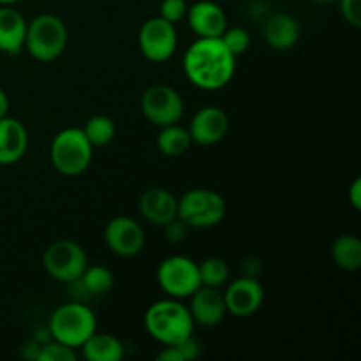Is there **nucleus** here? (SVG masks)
Listing matches in <instances>:
<instances>
[{
	"label": "nucleus",
	"mask_w": 361,
	"mask_h": 361,
	"mask_svg": "<svg viewBox=\"0 0 361 361\" xmlns=\"http://www.w3.org/2000/svg\"><path fill=\"white\" fill-rule=\"evenodd\" d=\"M236 56L219 37H197L183 55V73L201 90L224 88L235 76Z\"/></svg>",
	"instance_id": "nucleus-1"
},
{
	"label": "nucleus",
	"mask_w": 361,
	"mask_h": 361,
	"mask_svg": "<svg viewBox=\"0 0 361 361\" xmlns=\"http://www.w3.org/2000/svg\"><path fill=\"white\" fill-rule=\"evenodd\" d=\"M148 335L162 345H176L194 334V321L189 307L176 298L159 300L145 312Z\"/></svg>",
	"instance_id": "nucleus-2"
},
{
	"label": "nucleus",
	"mask_w": 361,
	"mask_h": 361,
	"mask_svg": "<svg viewBox=\"0 0 361 361\" xmlns=\"http://www.w3.org/2000/svg\"><path fill=\"white\" fill-rule=\"evenodd\" d=\"M69 32L55 14H39L27 23L25 46L28 55L37 62H53L66 51Z\"/></svg>",
	"instance_id": "nucleus-3"
},
{
	"label": "nucleus",
	"mask_w": 361,
	"mask_h": 361,
	"mask_svg": "<svg viewBox=\"0 0 361 361\" xmlns=\"http://www.w3.org/2000/svg\"><path fill=\"white\" fill-rule=\"evenodd\" d=\"M48 330L51 338L74 349H80L85 341L97 331V317L94 310L85 303H63L53 310Z\"/></svg>",
	"instance_id": "nucleus-4"
},
{
	"label": "nucleus",
	"mask_w": 361,
	"mask_h": 361,
	"mask_svg": "<svg viewBox=\"0 0 361 361\" xmlns=\"http://www.w3.org/2000/svg\"><path fill=\"white\" fill-rule=\"evenodd\" d=\"M94 147L85 136L81 127H67L62 129L51 141L49 147V159L51 164L60 175L78 176L92 162Z\"/></svg>",
	"instance_id": "nucleus-5"
},
{
	"label": "nucleus",
	"mask_w": 361,
	"mask_h": 361,
	"mask_svg": "<svg viewBox=\"0 0 361 361\" xmlns=\"http://www.w3.org/2000/svg\"><path fill=\"white\" fill-rule=\"evenodd\" d=\"M226 212L224 197L212 189L187 190L178 200V217L190 228H214L224 221Z\"/></svg>",
	"instance_id": "nucleus-6"
},
{
	"label": "nucleus",
	"mask_w": 361,
	"mask_h": 361,
	"mask_svg": "<svg viewBox=\"0 0 361 361\" xmlns=\"http://www.w3.org/2000/svg\"><path fill=\"white\" fill-rule=\"evenodd\" d=\"M42 267L51 279L71 284L80 279L88 267V256L80 243L73 240H56L46 247Z\"/></svg>",
	"instance_id": "nucleus-7"
},
{
	"label": "nucleus",
	"mask_w": 361,
	"mask_h": 361,
	"mask_svg": "<svg viewBox=\"0 0 361 361\" xmlns=\"http://www.w3.org/2000/svg\"><path fill=\"white\" fill-rule=\"evenodd\" d=\"M157 284L169 298H189L201 286L197 263L185 256L166 257L157 268Z\"/></svg>",
	"instance_id": "nucleus-8"
},
{
	"label": "nucleus",
	"mask_w": 361,
	"mask_h": 361,
	"mask_svg": "<svg viewBox=\"0 0 361 361\" xmlns=\"http://www.w3.org/2000/svg\"><path fill=\"white\" fill-rule=\"evenodd\" d=\"M137 42L143 56L150 62H168L176 51L178 35L175 25L164 18L155 16L145 21L137 34Z\"/></svg>",
	"instance_id": "nucleus-9"
},
{
	"label": "nucleus",
	"mask_w": 361,
	"mask_h": 361,
	"mask_svg": "<svg viewBox=\"0 0 361 361\" xmlns=\"http://www.w3.org/2000/svg\"><path fill=\"white\" fill-rule=\"evenodd\" d=\"M141 111L145 118L157 127L178 123L183 115V99L168 85H152L141 95Z\"/></svg>",
	"instance_id": "nucleus-10"
},
{
	"label": "nucleus",
	"mask_w": 361,
	"mask_h": 361,
	"mask_svg": "<svg viewBox=\"0 0 361 361\" xmlns=\"http://www.w3.org/2000/svg\"><path fill=\"white\" fill-rule=\"evenodd\" d=\"M104 242L113 254L120 257H134L143 250L145 231L140 222L127 215L113 217L106 224Z\"/></svg>",
	"instance_id": "nucleus-11"
},
{
	"label": "nucleus",
	"mask_w": 361,
	"mask_h": 361,
	"mask_svg": "<svg viewBox=\"0 0 361 361\" xmlns=\"http://www.w3.org/2000/svg\"><path fill=\"white\" fill-rule=\"evenodd\" d=\"M224 302L228 314L236 317H249L261 309L264 302V289L257 277H242L235 279L226 288Z\"/></svg>",
	"instance_id": "nucleus-12"
},
{
	"label": "nucleus",
	"mask_w": 361,
	"mask_h": 361,
	"mask_svg": "<svg viewBox=\"0 0 361 361\" xmlns=\"http://www.w3.org/2000/svg\"><path fill=\"white\" fill-rule=\"evenodd\" d=\"M190 303L189 312L192 316L194 324L204 328H215L224 321L228 309H226L224 293L221 288L212 286H200L192 295L189 296Z\"/></svg>",
	"instance_id": "nucleus-13"
},
{
	"label": "nucleus",
	"mask_w": 361,
	"mask_h": 361,
	"mask_svg": "<svg viewBox=\"0 0 361 361\" xmlns=\"http://www.w3.org/2000/svg\"><path fill=\"white\" fill-rule=\"evenodd\" d=\"M187 130L192 143L201 145V147L217 145L219 141L224 140L229 130L228 113L217 106H204L200 111H196Z\"/></svg>",
	"instance_id": "nucleus-14"
},
{
	"label": "nucleus",
	"mask_w": 361,
	"mask_h": 361,
	"mask_svg": "<svg viewBox=\"0 0 361 361\" xmlns=\"http://www.w3.org/2000/svg\"><path fill=\"white\" fill-rule=\"evenodd\" d=\"M187 23L197 37H221L228 28V16L219 4L200 0L187 9Z\"/></svg>",
	"instance_id": "nucleus-15"
},
{
	"label": "nucleus",
	"mask_w": 361,
	"mask_h": 361,
	"mask_svg": "<svg viewBox=\"0 0 361 361\" xmlns=\"http://www.w3.org/2000/svg\"><path fill=\"white\" fill-rule=\"evenodd\" d=\"M140 212L150 224L164 226L178 215V200L168 189L154 187L141 194Z\"/></svg>",
	"instance_id": "nucleus-16"
},
{
	"label": "nucleus",
	"mask_w": 361,
	"mask_h": 361,
	"mask_svg": "<svg viewBox=\"0 0 361 361\" xmlns=\"http://www.w3.org/2000/svg\"><path fill=\"white\" fill-rule=\"evenodd\" d=\"M28 148V133L23 123L13 116L0 118V166L20 161Z\"/></svg>",
	"instance_id": "nucleus-17"
},
{
	"label": "nucleus",
	"mask_w": 361,
	"mask_h": 361,
	"mask_svg": "<svg viewBox=\"0 0 361 361\" xmlns=\"http://www.w3.org/2000/svg\"><path fill=\"white\" fill-rule=\"evenodd\" d=\"M27 20L13 6H0V51L20 55L25 46Z\"/></svg>",
	"instance_id": "nucleus-18"
},
{
	"label": "nucleus",
	"mask_w": 361,
	"mask_h": 361,
	"mask_svg": "<svg viewBox=\"0 0 361 361\" xmlns=\"http://www.w3.org/2000/svg\"><path fill=\"white\" fill-rule=\"evenodd\" d=\"M264 41L277 51L291 49L300 39V25L295 16L288 13H275L264 21Z\"/></svg>",
	"instance_id": "nucleus-19"
},
{
	"label": "nucleus",
	"mask_w": 361,
	"mask_h": 361,
	"mask_svg": "<svg viewBox=\"0 0 361 361\" xmlns=\"http://www.w3.org/2000/svg\"><path fill=\"white\" fill-rule=\"evenodd\" d=\"M80 349L81 356L87 361H120L126 355L123 344L115 335L97 331L90 335Z\"/></svg>",
	"instance_id": "nucleus-20"
},
{
	"label": "nucleus",
	"mask_w": 361,
	"mask_h": 361,
	"mask_svg": "<svg viewBox=\"0 0 361 361\" xmlns=\"http://www.w3.org/2000/svg\"><path fill=\"white\" fill-rule=\"evenodd\" d=\"M331 257L335 264L345 271L361 268V240L356 235H341L331 243Z\"/></svg>",
	"instance_id": "nucleus-21"
},
{
	"label": "nucleus",
	"mask_w": 361,
	"mask_h": 361,
	"mask_svg": "<svg viewBox=\"0 0 361 361\" xmlns=\"http://www.w3.org/2000/svg\"><path fill=\"white\" fill-rule=\"evenodd\" d=\"M192 145L189 130L180 127L178 123L161 127L157 134V148L166 157H180L185 154Z\"/></svg>",
	"instance_id": "nucleus-22"
},
{
	"label": "nucleus",
	"mask_w": 361,
	"mask_h": 361,
	"mask_svg": "<svg viewBox=\"0 0 361 361\" xmlns=\"http://www.w3.org/2000/svg\"><path fill=\"white\" fill-rule=\"evenodd\" d=\"M74 284L80 286L85 295L88 296H104L115 286V277L109 268L102 267V264H94V267L85 268L81 277L76 279Z\"/></svg>",
	"instance_id": "nucleus-23"
},
{
	"label": "nucleus",
	"mask_w": 361,
	"mask_h": 361,
	"mask_svg": "<svg viewBox=\"0 0 361 361\" xmlns=\"http://www.w3.org/2000/svg\"><path fill=\"white\" fill-rule=\"evenodd\" d=\"M81 129H83L85 136H87V140L90 141V145L94 148L111 143L116 134L115 122L108 115L90 116Z\"/></svg>",
	"instance_id": "nucleus-24"
},
{
	"label": "nucleus",
	"mask_w": 361,
	"mask_h": 361,
	"mask_svg": "<svg viewBox=\"0 0 361 361\" xmlns=\"http://www.w3.org/2000/svg\"><path fill=\"white\" fill-rule=\"evenodd\" d=\"M197 270H200L201 286L222 288L229 281V267L222 257H207L197 264Z\"/></svg>",
	"instance_id": "nucleus-25"
},
{
	"label": "nucleus",
	"mask_w": 361,
	"mask_h": 361,
	"mask_svg": "<svg viewBox=\"0 0 361 361\" xmlns=\"http://www.w3.org/2000/svg\"><path fill=\"white\" fill-rule=\"evenodd\" d=\"M219 39H221L222 44L228 48V51L231 53L233 56L243 55L250 46V34L242 27L226 28Z\"/></svg>",
	"instance_id": "nucleus-26"
},
{
	"label": "nucleus",
	"mask_w": 361,
	"mask_h": 361,
	"mask_svg": "<svg viewBox=\"0 0 361 361\" xmlns=\"http://www.w3.org/2000/svg\"><path fill=\"white\" fill-rule=\"evenodd\" d=\"M76 349L62 342L49 338L48 342L41 345L37 361H76Z\"/></svg>",
	"instance_id": "nucleus-27"
},
{
	"label": "nucleus",
	"mask_w": 361,
	"mask_h": 361,
	"mask_svg": "<svg viewBox=\"0 0 361 361\" xmlns=\"http://www.w3.org/2000/svg\"><path fill=\"white\" fill-rule=\"evenodd\" d=\"M187 9H189V6H187L185 0H162L161 7H159V16L175 25L185 18Z\"/></svg>",
	"instance_id": "nucleus-28"
},
{
	"label": "nucleus",
	"mask_w": 361,
	"mask_h": 361,
	"mask_svg": "<svg viewBox=\"0 0 361 361\" xmlns=\"http://www.w3.org/2000/svg\"><path fill=\"white\" fill-rule=\"evenodd\" d=\"M166 231V240H168L169 243H182L183 240L189 236V231H190V226L187 224L185 221H182V219L176 215L173 221H169L168 224L162 226Z\"/></svg>",
	"instance_id": "nucleus-29"
},
{
	"label": "nucleus",
	"mask_w": 361,
	"mask_h": 361,
	"mask_svg": "<svg viewBox=\"0 0 361 361\" xmlns=\"http://www.w3.org/2000/svg\"><path fill=\"white\" fill-rule=\"evenodd\" d=\"M341 13L348 23L353 27H361V0H338Z\"/></svg>",
	"instance_id": "nucleus-30"
},
{
	"label": "nucleus",
	"mask_w": 361,
	"mask_h": 361,
	"mask_svg": "<svg viewBox=\"0 0 361 361\" xmlns=\"http://www.w3.org/2000/svg\"><path fill=\"white\" fill-rule=\"evenodd\" d=\"M176 348L180 349V353H182L183 360H185V361L196 360L197 356H200V351H201L200 342H197L196 338H194V335H190L189 338H185V341H183V342L176 344Z\"/></svg>",
	"instance_id": "nucleus-31"
},
{
	"label": "nucleus",
	"mask_w": 361,
	"mask_h": 361,
	"mask_svg": "<svg viewBox=\"0 0 361 361\" xmlns=\"http://www.w3.org/2000/svg\"><path fill=\"white\" fill-rule=\"evenodd\" d=\"M157 361H185L182 353L176 345H164L161 353L157 355Z\"/></svg>",
	"instance_id": "nucleus-32"
},
{
	"label": "nucleus",
	"mask_w": 361,
	"mask_h": 361,
	"mask_svg": "<svg viewBox=\"0 0 361 361\" xmlns=\"http://www.w3.org/2000/svg\"><path fill=\"white\" fill-rule=\"evenodd\" d=\"M39 351H41V344H39V342H35L34 338H32V341H28L27 344L21 345V356H23L25 360L37 361Z\"/></svg>",
	"instance_id": "nucleus-33"
},
{
	"label": "nucleus",
	"mask_w": 361,
	"mask_h": 361,
	"mask_svg": "<svg viewBox=\"0 0 361 361\" xmlns=\"http://www.w3.org/2000/svg\"><path fill=\"white\" fill-rule=\"evenodd\" d=\"M349 201H351V207L355 210L361 208V178H356L351 183V189H349Z\"/></svg>",
	"instance_id": "nucleus-34"
},
{
	"label": "nucleus",
	"mask_w": 361,
	"mask_h": 361,
	"mask_svg": "<svg viewBox=\"0 0 361 361\" xmlns=\"http://www.w3.org/2000/svg\"><path fill=\"white\" fill-rule=\"evenodd\" d=\"M259 271H261L259 261L252 259V257H247V259L243 261V275H247V277H257Z\"/></svg>",
	"instance_id": "nucleus-35"
},
{
	"label": "nucleus",
	"mask_w": 361,
	"mask_h": 361,
	"mask_svg": "<svg viewBox=\"0 0 361 361\" xmlns=\"http://www.w3.org/2000/svg\"><path fill=\"white\" fill-rule=\"evenodd\" d=\"M7 113H9V97H7L6 92L0 88V118L7 116Z\"/></svg>",
	"instance_id": "nucleus-36"
},
{
	"label": "nucleus",
	"mask_w": 361,
	"mask_h": 361,
	"mask_svg": "<svg viewBox=\"0 0 361 361\" xmlns=\"http://www.w3.org/2000/svg\"><path fill=\"white\" fill-rule=\"evenodd\" d=\"M20 0H0V6H14V4H18Z\"/></svg>",
	"instance_id": "nucleus-37"
},
{
	"label": "nucleus",
	"mask_w": 361,
	"mask_h": 361,
	"mask_svg": "<svg viewBox=\"0 0 361 361\" xmlns=\"http://www.w3.org/2000/svg\"><path fill=\"white\" fill-rule=\"evenodd\" d=\"M314 2H334V0H314Z\"/></svg>",
	"instance_id": "nucleus-38"
}]
</instances>
